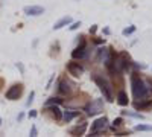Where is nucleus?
<instances>
[{"instance_id": "obj_1", "label": "nucleus", "mask_w": 152, "mask_h": 137, "mask_svg": "<svg viewBox=\"0 0 152 137\" xmlns=\"http://www.w3.org/2000/svg\"><path fill=\"white\" fill-rule=\"evenodd\" d=\"M131 90H132V97L135 99V101L148 99V96L151 95L149 90H148L146 81L138 73H132L131 75Z\"/></svg>"}, {"instance_id": "obj_2", "label": "nucleus", "mask_w": 152, "mask_h": 137, "mask_svg": "<svg viewBox=\"0 0 152 137\" xmlns=\"http://www.w3.org/2000/svg\"><path fill=\"white\" fill-rule=\"evenodd\" d=\"M93 81L97 84L99 90L102 92L104 99H107L108 102H114V92H113L111 84H110L104 76H99V75H93Z\"/></svg>"}, {"instance_id": "obj_3", "label": "nucleus", "mask_w": 152, "mask_h": 137, "mask_svg": "<svg viewBox=\"0 0 152 137\" xmlns=\"http://www.w3.org/2000/svg\"><path fill=\"white\" fill-rule=\"evenodd\" d=\"M84 111L87 113V116H96L99 113H102L104 111V99H93V101H90L84 107Z\"/></svg>"}, {"instance_id": "obj_4", "label": "nucleus", "mask_w": 152, "mask_h": 137, "mask_svg": "<svg viewBox=\"0 0 152 137\" xmlns=\"http://www.w3.org/2000/svg\"><path fill=\"white\" fill-rule=\"evenodd\" d=\"M79 38H81L79 44L72 51V58H73V59H87V58H88V47H87V43H85V40H84L82 35L79 37Z\"/></svg>"}, {"instance_id": "obj_5", "label": "nucleus", "mask_w": 152, "mask_h": 137, "mask_svg": "<svg viewBox=\"0 0 152 137\" xmlns=\"http://www.w3.org/2000/svg\"><path fill=\"white\" fill-rule=\"evenodd\" d=\"M108 119L104 116V117H99L96 119L93 123H91V130H90V134L91 136H99V134H104L107 130H108Z\"/></svg>"}, {"instance_id": "obj_6", "label": "nucleus", "mask_w": 152, "mask_h": 137, "mask_svg": "<svg viewBox=\"0 0 152 137\" xmlns=\"http://www.w3.org/2000/svg\"><path fill=\"white\" fill-rule=\"evenodd\" d=\"M58 93L61 95V96H70L72 93H73V90H75V84L70 81V79H67V78H62V79H59L58 81Z\"/></svg>"}, {"instance_id": "obj_7", "label": "nucleus", "mask_w": 152, "mask_h": 137, "mask_svg": "<svg viewBox=\"0 0 152 137\" xmlns=\"http://www.w3.org/2000/svg\"><path fill=\"white\" fill-rule=\"evenodd\" d=\"M21 95H23V84L15 82V84H12L9 89L6 90L5 97L8 99V101H17V99L21 97Z\"/></svg>"}, {"instance_id": "obj_8", "label": "nucleus", "mask_w": 152, "mask_h": 137, "mask_svg": "<svg viewBox=\"0 0 152 137\" xmlns=\"http://www.w3.org/2000/svg\"><path fill=\"white\" fill-rule=\"evenodd\" d=\"M66 69H67V72L72 75V76H75V78H79L81 75L84 73V66L79 64V63H76V59L69 61L67 66H66Z\"/></svg>"}, {"instance_id": "obj_9", "label": "nucleus", "mask_w": 152, "mask_h": 137, "mask_svg": "<svg viewBox=\"0 0 152 137\" xmlns=\"http://www.w3.org/2000/svg\"><path fill=\"white\" fill-rule=\"evenodd\" d=\"M113 56H114L113 49H110V47H99L97 49V61H99V63L105 64L107 61H110Z\"/></svg>"}, {"instance_id": "obj_10", "label": "nucleus", "mask_w": 152, "mask_h": 137, "mask_svg": "<svg viewBox=\"0 0 152 137\" xmlns=\"http://www.w3.org/2000/svg\"><path fill=\"white\" fill-rule=\"evenodd\" d=\"M46 113L52 117L53 120H62V111H61V108H59L56 104H53V105H46Z\"/></svg>"}, {"instance_id": "obj_11", "label": "nucleus", "mask_w": 152, "mask_h": 137, "mask_svg": "<svg viewBox=\"0 0 152 137\" xmlns=\"http://www.w3.org/2000/svg\"><path fill=\"white\" fill-rule=\"evenodd\" d=\"M24 14H26V15H32V17L41 15V14H44V8L43 6H26V8H24Z\"/></svg>"}, {"instance_id": "obj_12", "label": "nucleus", "mask_w": 152, "mask_h": 137, "mask_svg": "<svg viewBox=\"0 0 152 137\" xmlns=\"http://www.w3.org/2000/svg\"><path fill=\"white\" fill-rule=\"evenodd\" d=\"M135 110H140V111H146L149 108H152V99H143V101H135L134 102Z\"/></svg>"}, {"instance_id": "obj_13", "label": "nucleus", "mask_w": 152, "mask_h": 137, "mask_svg": "<svg viewBox=\"0 0 152 137\" xmlns=\"http://www.w3.org/2000/svg\"><path fill=\"white\" fill-rule=\"evenodd\" d=\"M87 127H88V123H87V122H81V123H78L76 127H73L69 133H70L72 136H82V134L85 133Z\"/></svg>"}, {"instance_id": "obj_14", "label": "nucleus", "mask_w": 152, "mask_h": 137, "mask_svg": "<svg viewBox=\"0 0 152 137\" xmlns=\"http://www.w3.org/2000/svg\"><path fill=\"white\" fill-rule=\"evenodd\" d=\"M79 116V111H76V110H66V111H62V120H64L66 123L72 122L73 119H76Z\"/></svg>"}, {"instance_id": "obj_15", "label": "nucleus", "mask_w": 152, "mask_h": 137, "mask_svg": "<svg viewBox=\"0 0 152 137\" xmlns=\"http://www.w3.org/2000/svg\"><path fill=\"white\" fill-rule=\"evenodd\" d=\"M116 101H117V104H119L120 107H126V105H128L129 99H128V95H126V92H125V90H120V92L117 93Z\"/></svg>"}, {"instance_id": "obj_16", "label": "nucleus", "mask_w": 152, "mask_h": 137, "mask_svg": "<svg viewBox=\"0 0 152 137\" xmlns=\"http://www.w3.org/2000/svg\"><path fill=\"white\" fill-rule=\"evenodd\" d=\"M72 23V17H62L61 20H58L55 24H53V29L55 31H58V29H61V28H64V26H69V24Z\"/></svg>"}, {"instance_id": "obj_17", "label": "nucleus", "mask_w": 152, "mask_h": 137, "mask_svg": "<svg viewBox=\"0 0 152 137\" xmlns=\"http://www.w3.org/2000/svg\"><path fill=\"white\" fill-rule=\"evenodd\" d=\"M62 102H64V99H62V97H49L47 99V101H46V105H53V104H56V105H59V104H62Z\"/></svg>"}, {"instance_id": "obj_18", "label": "nucleus", "mask_w": 152, "mask_h": 137, "mask_svg": "<svg viewBox=\"0 0 152 137\" xmlns=\"http://www.w3.org/2000/svg\"><path fill=\"white\" fill-rule=\"evenodd\" d=\"M134 131H152V125H145V123H138L134 127Z\"/></svg>"}, {"instance_id": "obj_19", "label": "nucleus", "mask_w": 152, "mask_h": 137, "mask_svg": "<svg viewBox=\"0 0 152 137\" xmlns=\"http://www.w3.org/2000/svg\"><path fill=\"white\" fill-rule=\"evenodd\" d=\"M123 125V119L122 117H117V119H114L113 120V125H111V130H114V131H116L117 128H120Z\"/></svg>"}, {"instance_id": "obj_20", "label": "nucleus", "mask_w": 152, "mask_h": 137, "mask_svg": "<svg viewBox=\"0 0 152 137\" xmlns=\"http://www.w3.org/2000/svg\"><path fill=\"white\" fill-rule=\"evenodd\" d=\"M134 32H135V26H129V28H125V29L122 31L123 37H128V35H131V34H134Z\"/></svg>"}, {"instance_id": "obj_21", "label": "nucleus", "mask_w": 152, "mask_h": 137, "mask_svg": "<svg viewBox=\"0 0 152 137\" xmlns=\"http://www.w3.org/2000/svg\"><path fill=\"white\" fill-rule=\"evenodd\" d=\"M123 114H128V116H131V117H137V119H145V116L140 114V113H128V111H123Z\"/></svg>"}, {"instance_id": "obj_22", "label": "nucleus", "mask_w": 152, "mask_h": 137, "mask_svg": "<svg viewBox=\"0 0 152 137\" xmlns=\"http://www.w3.org/2000/svg\"><path fill=\"white\" fill-rule=\"evenodd\" d=\"M81 26V21H75V23H70V31H76Z\"/></svg>"}, {"instance_id": "obj_23", "label": "nucleus", "mask_w": 152, "mask_h": 137, "mask_svg": "<svg viewBox=\"0 0 152 137\" xmlns=\"http://www.w3.org/2000/svg\"><path fill=\"white\" fill-rule=\"evenodd\" d=\"M34 97H35V92H31V95H29V97H28V102H26V105H28V107L34 102Z\"/></svg>"}, {"instance_id": "obj_24", "label": "nucleus", "mask_w": 152, "mask_h": 137, "mask_svg": "<svg viewBox=\"0 0 152 137\" xmlns=\"http://www.w3.org/2000/svg\"><path fill=\"white\" fill-rule=\"evenodd\" d=\"M37 134H38V131H37V127H35V125H34V127H32V128H31V136H32V137H35V136H37Z\"/></svg>"}, {"instance_id": "obj_25", "label": "nucleus", "mask_w": 152, "mask_h": 137, "mask_svg": "<svg viewBox=\"0 0 152 137\" xmlns=\"http://www.w3.org/2000/svg\"><path fill=\"white\" fill-rule=\"evenodd\" d=\"M96 32H97V26H96V24H93V26L90 28V34H91V35H94Z\"/></svg>"}, {"instance_id": "obj_26", "label": "nucleus", "mask_w": 152, "mask_h": 137, "mask_svg": "<svg viewBox=\"0 0 152 137\" xmlns=\"http://www.w3.org/2000/svg\"><path fill=\"white\" fill-rule=\"evenodd\" d=\"M37 114H38L37 110H31V111H29V117H37Z\"/></svg>"}, {"instance_id": "obj_27", "label": "nucleus", "mask_w": 152, "mask_h": 137, "mask_svg": "<svg viewBox=\"0 0 152 137\" xmlns=\"http://www.w3.org/2000/svg\"><path fill=\"white\" fill-rule=\"evenodd\" d=\"M94 43H96V44H102V43H105V40H99V38H97V40H94Z\"/></svg>"}, {"instance_id": "obj_28", "label": "nucleus", "mask_w": 152, "mask_h": 137, "mask_svg": "<svg viewBox=\"0 0 152 137\" xmlns=\"http://www.w3.org/2000/svg\"><path fill=\"white\" fill-rule=\"evenodd\" d=\"M23 117H24V114H23V113H20V114H18V117H17V120L20 122V120H23Z\"/></svg>"}, {"instance_id": "obj_29", "label": "nucleus", "mask_w": 152, "mask_h": 137, "mask_svg": "<svg viewBox=\"0 0 152 137\" xmlns=\"http://www.w3.org/2000/svg\"><path fill=\"white\" fill-rule=\"evenodd\" d=\"M17 67H18V69H20V70H21V72H23V70H24V69H23V66H21V64H20V63H17Z\"/></svg>"}, {"instance_id": "obj_30", "label": "nucleus", "mask_w": 152, "mask_h": 137, "mask_svg": "<svg viewBox=\"0 0 152 137\" xmlns=\"http://www.w3.org/2000/svg\"><path fill=\"white\" fill-rule=\"evenodd\" d=\"M0 125H2V119H0Z\"/></svg>"}]
</instances>
